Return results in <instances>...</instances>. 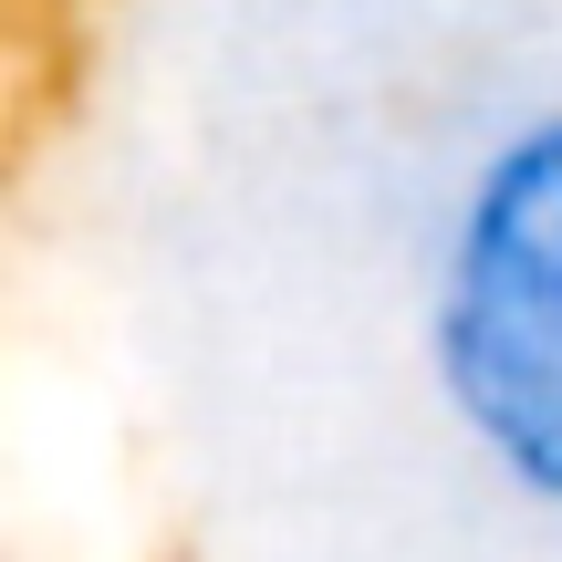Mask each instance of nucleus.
<instances>
[{"label":"nucleus","instance_id":"nucleus-1","mask_svg":"<svg viewBox=\"0 0 562 562\" xmlns=\"http://www.w3.org/2000/svg\"><path fill=\"white\" fill-rule=\"evenodd\" d=\"M427 385L469 459L562 521V104L469 157L427 250Z\"/></svg>","mask_w":562,"mask_h":562}]
</instances>
